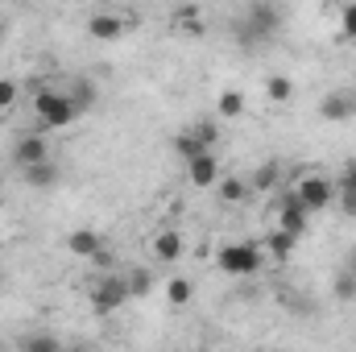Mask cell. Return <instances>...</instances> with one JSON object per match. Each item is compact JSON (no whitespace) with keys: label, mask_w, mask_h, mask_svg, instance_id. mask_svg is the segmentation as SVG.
<instances>
[{"label":"cell","mask_w":356,"mask_h":352,"mask_svg":"<svg viewBox=\"0 0 356 352\" xmlns=\"http://www.w3.org/2000/svg\"><path fill=\"white\" fill-rule=\"evenodd\" d=\"M319 116H323V120H332V125L353 120V116H356V95H353V91H327V95H323V104H319Z\"/></svg>","instance_id":"30bf717a"},{"label":"cell","mask_w":356,"mask_h":352,"mask_svg":"<svg viewBox=\"0 0 356 352\" xmlns=\"http://www.w3.org/2000/svg\"><path fill=\"white\" fill-rule=\"evenodd\" d=\"M175 25L191 29V33H199V29H203V25H199V13H195V8H175Z\"/></svg>","instance_id":"83f0119b"},{"label":"cell","mask_w":356,"mask_h":352,"mask_svg":"<svg viewBox=\"0 0 356 352\" xmlns=\"http://www.w3.org/2000/svg\"><path fill=\"white\" fill-rule=\"evenodd\" d=\"M67 249H71L75 257H88V262H95L108 245H104V237H99V232H91V228H75V232L67 237Z\"/></svg>","instance_id":"4fadbf2b"},{"label":"cell","mask_w":356,"mask_h":352,"mask_svg":"<svg viewBox=\"0 0 356 352\" xmlns=\"http://www.w3.org/2000/svg\"><path fill=\"white\" fill-rule=\"evenodd\" d=\"M170 145H175L178 162H191L195 154H203V150H207V145L195 137V129H182V133H175V141H170Z\"/></svg>","instance_id":"e0dca14e"},{"label":"cell","mask_w":356,"mask_h":352,"mask_svg":"<svg viewBox=\"0 0 356 352\" xmlns=\"http://www.w3.org/2000/svg\"><path fill=\"white\" fill-rule=\"evenodd\" d=\"M261 245H266V257H273V262H290V253L298 249V237L273 224V228H269V237L261 241Z\"/></svg>","instance_id":"9a60e30c"},{"label":"cell","mask_w":356,"mask_h":352,"mask_svg":"<svg viewBox=\"0 0 356 352\" xmlns=\"http://www.w3.org/2000/svg\"><path fill=\"white\" fill-rule=\"evenodd\" d=\"M129 298H133V294H129V278H124V273L104 269V273L91 282V311H95V315H112V311H120Z\"/></svg>","instance_id":"3957f363"},{"label":"cell","mask_w":356,"mask_h":352,"mask_svg":"<svg viewBox=\"0 0 356 352\" xmlns=\"http://www.w3.org/2000/svg\"><path fill=\"white\" fill-rule=\"evenodd\" d=\"M149 253H154L158 265H178L182 257H186V237H182L178 228H162V232H154Z\"/></svg>","instance_id":"9c48e42d"},{"label":"cell","mask_w":356,"mask_h":352,"mask_svg":"<svg viewBox=\"0 0 356 352\" xmlns=\"http://www.w3.org/2000/svg\"><path fill=\"white\" fill-rule=\"evenodd\" d=\"M17 95H21V83L13 75H0V116L17 108Z\"/></svg>","instance_id":"7402d4cb"},{"label":"cell","mask_w":356,"mask_h":352,"mask_svg":"<svg viewBox=\"0 0 356 352\" xmlns=\"http://www.w3.org/2000/svg\"><path fill=\"white\" fill-rule=\"evenodd\" d=\"M273 224L286 228V232H294V237H302L307 224H311V211L298 203V195H294L290 186H286V191L277 195V203H273Z\"/></svg>","instance_id":"5b68a950"},{"label":"cell","mask_w":356,"mask_h":352,"mask_svg":"<svg viewBox=\"0 0 356 352\" xmlns=\"http://www.w3.org/2000/svg\"><path fill=\"white\" fill-rule=\"evenodd\" d=\"M277 25H282V17H277L273 4H253V13H249L245 25H241V38H245V42H266V38L277 33Z\"/></svg>","instance_id":"8992f818"},{"label":"cell","mask_w":356,"mask_h":352,"mask_svg":"<svg viewBox=\"0 0 356 352\" xmlns=\"http://www.w3.org/2000/svg\"><path fill=\"white\" fill-rule=\"evenodd\" d=\"M336 298H344V303H353L356 298V269H348V273L336 278Z\"/></svg>","instance_id":"d4e9b609"},{"label":"cell","mask_w":356,"mask_h":352,"mask_svg":"<svg viewBox=\"0 0 356 352\" xmlns=\"http://www.w3.org/2000/svg\"><path fill=\"white\" fill-rule=\"evenodd\" d=\"M186 166V182L191 186H199V191H211L216 182H220V158H216V150H203V154H195L191 162H182Z\"/></svg>","instance_id":"ba28073f"},{"label":"cell","mask_w":356,"mask_h":352,"mask_svg":"<svg viewBox=\"0 0 356 352\" xmlns=\"http://www.w3.org/2000/svg\"><path fill=\"white\" fill-rule=\"evenodd\" d=\"M340 33H344L348 42H356V0L344 4V13H340Z\"/></svg>","instance_id":"4316f807"},{"label":"cell","mask_w":356,"mask_h":352,"mask_svg":"<svg viewBox=\"0 0 356 352\" xmlns=\"http://www.w3.org/2000/svg\"><path fill=\"white\" fill-rule=\"evenodd\" d=\"M0 38H4V21H0Z\"/></svg>","instance_id":"4dcf8cb0"},{"label":"cell","mask_w":356,"mask_h":352,"mask_svg":"<svg viewBox=\"0 0 356 352\" xmlns=\"http://www.w3.org/2000/svg\"><path fill=\"white\" fill-rule=\"evenodd\" d=\"M191 298H195V282H191V278H170V282H166V303H170V307H186V303H191Z\"/></svg>","instance_id":"ac0fdd59"},{"label":"cell","mask_w":356,"mask_h":352,"mask_svg":"<svg viewBox=\"0 0 356 352\" xmlns=\"http://www.w3.org/2000/svg\"><path fill=\"white\" fill-rule=\"evenodd\" d=\"M71 99H75V108H79V116H83L91 104H95V88H91L88 79H79V83H75V91H71Z\"/></svg>","instance_id":"cb8c5ba5"},{"label":"cell","mask_w":356,"mask_h":352,"mask_svg":"<svg viewBox=\"0 0 356 352\" xmlns=\"http://www.w3.org/2000/svg\"><path fill=\"white\" fill-rule=\"evenodd\" d=\"M88 33L95 42H116V38L124 33V17H120V13H95L88 21Z\"/></svg>","instance_id":"5bb4252c"},{"label":"cell","mask_w":356,"mask_h":352,"mask_svg":"<svg viewBox=\"0 0 356 352\" xmlns=\"http://www.w3.org/2000/svg\"><path fill=\"white\" fill-rule=\"evenodd\" d=\"M266 95H269V104H290V95H294V79H290V75H269L266 79Z\"/></svg>","instance_id":"44dd1931"},{"label":"cell","mask_w":356,"mask_h":352,"mask_svg":"<svg viewBox=\"0 0 356 352\" xmlns=\"http://www.w3.org/2000/svg\"><path fill=\"white\" fill-rule=\"evenodd\" d=\"M290 191L298 195V203L315 216V211H327L332 203H336V182L327 175H319V170H311V175H298L290 182Z\"/></svg>","instance_id":"277c9868"},{"label":"cell","mask_w":356,"mask_h":352,"mask_svg":"<svg viewBox=\"0 0 356 352\" xmlns=\"http://www.w3.org/2000/svg\"><path fill=\"white\" fill-rule=\"evenodd\" d=\"M216 265H220L228 278H253V273L266 265V245H261V241H228V245L216 253Z\"/></svg>","instance_id":"7a4b0ae2"},{"label":"cell","mask_w":356,"mask_h":352,"mask_svg":"<svg viewBox=\"0 0 356 352\" xmlns=\"http://www.w3.org/2000/svg\"><path fill=\"white\" fill-rule=\"evenodd\" d=\"M336 191H356V162L344 166V175H340V182H336Z\"/></svg>","instance_id":"f546056e"},{"label":"cell","mask_w":356,"mask_h":352,"mask_svg":"<svg viewBox=\"0 0 356 352\" xmlns=\"http://www.w3.org/2000/svg\"><path fill=\"white\" fill-rule=\"evenodd\" d=\"M191 129H195V137H199V141H203L207 150H216V145H220V125H216L211 116H203V120H195Z\"/></svg>","instance_id":"603a6c76"},{"label":"cell","mask_w":356,"mask_h":352,"mask_svg":"<svg viewBox=\"0 0 356 352\" xmlns=\"http://www.w3.org/2000/svg\"><path fill=\"white\" fill-rule=\"evenodd\" d=\"M336 203L344 216H356V191H336Z\"/></svg>","instance_id":"f1b7e54d"},{"label":"cell","mask_w":356,"mask_h":352,"mask_svg":"<svg viewBox=\"0 0 356 352\" xmlns=\"http://www.w3.org/2000/svg\"><path fill=\"white\" fill-rule=\"evenodd\" d=\"M33 116L38 125L50 133V129H71L79 120V108L71 99V91H58V88H42L33 95Z\"/></svg>","instance_id":"6da1fadb"},{"label":"cell","mask_w":356,"mask_h":352,"mask_svg":"<svg viewBox=\"0 0 356 352\" xmlns=\"http://www.w3.org/2000/svg\"><path fill=\"white\" fill-rule=\"evenodd\" d=\"M228 207H241V203H249V195H253V186H249V178L241 175H220V182L211 186Z\"/></svg>","instance_id":"7c38bea8"},{"label":"cell","mask_w":356,"mask_h":352,"mask_svg":"<svg viewBox=\"0 0 356 352\" xmlns=\"http://www.w3.org/2000/svg\"><path fill=\"white\" fill-rule=\"evenodd\" d=\"M236 116H245V91L224 88L216 99V120H236Z\"/></svg>","instance_id":"2e32d148"},{"label":"cell","mask_w":356,"mask_h":352,"mask_svg":"<svg viewBox=\"0 0 356 352\" xmlns=\"http://www.w3.org/2000/svg\"><path fill=\"white\" fill-rule=\"evenodd\" d=\"M46 158H54V150H50V137L46 133H25V137H17L13 141V166H33V162H46Z\"/></svg>","instance_id":"52a82bcc"},{"label":"cell","mask_w":356,"mask_h":352,"mask_svg":"<svg viewBox=\"0 0 356 352\" xmlns=\"http://www.w3.org/2000/svg\"><path fill=\"white\" fill-rule=\"evenodd\" d=\"M249 186H253V191H277V186H282V162H266L257 175L249 178Z\"/></svg>","instance_id":"ffe728a7"},{"label":"cell","mask_w":356,"mask_h":352,"mask_svg":"<svg viewBox=\"0 0 356 352\" xmlns=\"http://www.w3.org/2000/svg\"><path fill=\"white\" fill-rule=\"evenodd\" d=\"M124 278H129V294H133V298H141V294H149V290L158 286V278H154V269H145V265H137V269H129Z\"/></svg>","instance_id":"d6986e66"},{"label":"cell","mask_w":356,"mask_h":352,"mask_svg":"<svg viewBox=\"0 0 356 352\" xmlns=\"http://www.w3.org/2000/svg\"><path fill=\"white\" fill-rule=\"evenodd\" d=\"M21 349H33V352L58 349V336H50V332H38V336H29V340H21Z\"/></svg>","instance_id":"484cf974"},{"label":"cell","mask_w":356,"mask_h":352,"mask_svg":"<svg viewBox=\"0 0 356 352\" xmlns=\"http://www.w3.org/2000/svg\"><path fill=\"white\" fill-rule=\"evenodd\" d=\"M21 178H25L33 191H54V186H58V178H63V170H58V162H54V158H46V162L25 166V170H21Z\"/></svg>","instance_id":"8fae6325"}]
</instances>
